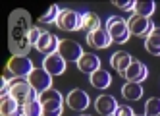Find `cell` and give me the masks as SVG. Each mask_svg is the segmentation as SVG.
<instances>
[{"instance_id":"obj_1","label":"cell","mask_w":160,"mask_h":116,"mask_svg":"<svg viewBox=\"0 0 160 116\" xmlns=\"http://www.w3.org/2000/svg\"><path fill=\"white\" fill-rule=\"evenodd\" d=\"M31 25H29V14L27 12H16L10 21V49H12L14 56L18 54H27L29 49V33H31Z\"/></svg>"},{"instance_id":"obj_2","label":"cell","mask_w":160,"mask_h":116,"mask_svg":"<svg viewBox=\"0 0 160 116\" xmlns=\"http://www.w3.org/2000/svg\"><path fill=\"white\" fill-rule=\"evenodd\" d=\"M8 95L14 97L19 104H25L27 101H35V99H39V93L29 85L27 77H14V79H10Z\"/></svg>"},{"instance_id":"obj_3","label":"cell","mask_w":160,"mask_h":116,"mask_svg":"<svg viewBox=\"0 0 160 116\" xmlns=\"http://www.w3.org/2000/svg\"><path fill=\"white\" fill-rule=\"evenodd\" d=\"M39 101L42 104V116H62L64 97L58 89H47L39 95Z\"/></svg>"},{"instance_id":"obj_4","label":"cell","mask_w":160,"mask_h":116,"mask_svg":"<svg viewBox=\"0 0 160 116\" xmlns=\"http://www.w3.org/2000/svg\"><path fill=\"white\" fill-rule=\"evenodd\" d=\"M56 25L62 31H79L83 29V14L75 10H62L56 19Z\"/></svg>"},{"instance_id":"obj_5","label":"cell","mask_w":160,"mask_h":116,"mask_svg":"<svg viewBox=\"0 0 160 116\" xmlns=\"http://www.w3.org/2000/svg\"><path fill=\"white\" fill-rule=\"evenodd\" d=\"M8 72L14 74L16 77H27L33 70H35V66H33L31 58L29 56H23V54H18V56H12L6 64Z\"/></svg>"},{"instance_id":"obj_6","label":"cell","mask_w":160,"mask_h":116,"mask_svg":"<svg viewBox=\"0 0 160 116\" xmlns=\"http://www.w3.org/2000/svg\"><path fill=\"white\" fill-rule=\"evenodd\" d=\"M106 31L110 33V39L114 43H120L123 45L125 41L129 39V29H128V21L122 19V18H110L106 21Z\"/></svg>"},{"instance_id":"obj_7","label":"cell","mask_w":160,"mask_h":116,"mask_svg":"<svg viewBox=\"0 0 160 116\" xmlns=\"http://www.w3.org/2000/svg\"><path fill=\"white\" fill-rule=\"evenodd\" d=\"M27 81H29V85L35 89L39 95L52 87V76H50L44 68H42V70L35 68V70H33V72L27 76Z\"/></svg>"},{"instance_id":"obj_8","label":"cell","mask_w":160,"mask_h":116,"mask_svg":"<svg viewBox=\"0 0 160 116\" xmlns=\"http://www.w3.org/2000/svg\"><path fill=\"white\" fill-rule=\"evenodd\" d=\"M58 54L64 58L66 62H79V58H81L85 52H83V49L79 46L75 41H60V46H58Z\"/></svg>"},{"instance_id":"obj_9","label":"cell","mask_w":160,"mask_h":116,"mask_svg":"<svg viewBox=\"0 0 160 116\" xmlns=\"http://www.w3.org/2000/svg\"><path fill=\"white\" fill-rule=\"evenodd\" d=\"M87 43L93 49H108L112 39H110V33L106 31V27H97L87 33Z\"/></svg>"},{"instance_id":"obj_10","label":"cell","mask_w":160,"mask_h":116,"mask_svg":"<svg viewBox=\"0 0 160 116\" xmlns=\"http://www.w3.org/2000/svg\"><path fill=\"white\" fill-rule=\"evenodd\" d=\"M147 76H148V70H147V66H145L143 62H139V60H133V62L129 64V68L122 74V77H125L129 83H141V81L147 79Z\"/></svg>"},{"instance_id":"obj_11","label":"cell","mask_w":160,"mask_h":116,"mask_svg":"<svg viewBox=\"0 0 160 116\" xmlns=\"http://www.w3.org/2000/svg\"><path fill=\"white\" fill-rule=\"evenodd\" d=\"M58 46H60V41H58V37L56 35H52V33H48V31H42V35H41V39L37 41V45H35V49L39 50V52H42V54H54V52H58Z\"/></svg>"},{"instance_id":"obj_12","label":"cell","mask_w":160,"mask_h":116,"mask_svg":"<svg viewBox=\"0 0 160 116\" xmlns=\"http://www.w3.org/2000/svg\"><path fill=\"white\" fill-rule=\"evenodd\" d=\"M128 29L129 35H137V37H143L152 31V23L148 21V18H141V16H133L128 21Z\"/></svg>"},{"instance_id":"obj_13","label":"cell","mask_w":160,"mask_h":116,"mask_svg":"<svg viewBox=\"0 0 160 116\" xmlns=\"http://www.w3.org/2000/svg\"><path fill=\"white\" fill-rule=\"evenodd\" d=\"M66 103L72 110H85L89 107V95L83 89H73V91L68 93Z\"/></svg>"},{"instance_id":"obj_14","label":"cell","mask_w":160,"mask_h":116,"mask_svg":"<svg viewBox=\"0 0 160 116\" xmlns=\"http://www.w3.org/2000/svg\"><path fill=\"white\" fill-rule=\"evenodd\" d=\"M42 68L47 70L50 76H60V74H64V70H66V60L58 52H54V54H48L47 58H44Z\"/></svg>"},{"instance_id":"obj_15","label":"cell","mask_w":160,"mask_h":116,"mask_svg":"<svg viewBox=\"0 0 160 116\" xmlns=\"http://www.w3.org/2000/svg\"><path fill=\"white\" fill-rule=\"evenodd\" d=\"M95 108L102 116H112L114 112H116V108H118V103H116V99H114L112 95H100L95 101Z\"/></svg>"},{"instance_id":"obj_16","label":"cell","mask_w":160,"mask_h":116,"mask_svg":"<svg viewBox=\"0 0 160 116\" xmlns=\"http://www.w3.org/2000/svg\"><path fill=\"white\" fill-rule=\"evenodd\" d=\"M0 114L2 116H21L23 114V107L10 95L2 97V103H0Z\"/></svg>"},{"instance_id":"obj_17","label":"cell","mask_w":160,"mask_h":116,"mask_svg":"<svg viewBox=\"0 0 160 116\" xmlns=\"http://www.w3.org/2000/svg\"><path fill=\"white\" fill-rule=\"evenodd\" d=\"M77 68L81 70L83 74H89V76H91L93 72L100 70V58H98L97 54H89V52H85L81 58H79Z\"/></svg>"},{"instance_id":"obj_18","label":"cell","mask_w":160,"mask_h":116,"mask_svg":"<svg viewBox=\"0 0 160 116\" xmlns=\"http://www.w3.org/2000/svg\"><path fill=\"white\" fill-rule=\"evenodd\" d=\"M131 62H133V58L129 56V52H122V50H120V52H114V54L110 56V64H112L114 70H118V72H120V76L129 68Z\"/></svg>"},{"instance_id":"obj_19","label":"cell","mask_w":160,"mask_h":116,"mask_svg":"<svg viewBox=\"0 0 160 116\" xmlns=\"http://www.w3.org/2000/svg\"><path fill=\"white\" fill-rule=\"evenodd\" d=\"M145 49L154 56H160V27H152V31L147 35Z\"/></svg>"},{"instance_id":"obj_20","label":"cell","mask_w":160,"mask_h":116,"mask_svg":"<svg viewBox=\"0 0 160 116\" xmlns=\"http://www.w3.org/2000/svg\"><path fill=\"white\" fill-rule=\"evenodd\" d=\"M89 77H91L93 87H97V89H106V87H110V81H112V77H110V74L106 72V70H97V72H93Z\"/></svg>"},{"instance_id":"obj_21","label":"cell","mask_w":160,"mask_h":116,"mask_svg":"<svg viewBox=\"0 0 160 116\" xmlns=\"http://www.w3.org/2000/svg\"><path fill=\"white\" fill-rule=\"evenodd\" d=\"M122 95L128 101H139L143 97V85L141 83H129L128 81V85H123V89H122Z\"/></svg>"},{"instance_id":"obj_22","label":"cell","mask_w":160,"mask_h":116,"mask_svg":"<svg viewBox=\"0 0 160 116\" xmlns=\"http://www.w3.org/2000/svg\"><path fill=\"white\" fill-rule=\"evenodd\" d=\"M156 4L152 2V0H137L135 2V16H141V18H148V16H152V12H154Z\"/></svg>"},{"instance_id":"obj_23","label":"cell","mask_w":160,"mask_h":116,"mask_svg":"<svg viewBox=\"0 0 160 116\" xmlns=\"http://www.w3.org/2000/svg\"><path fill=\"white\" fill-rule=\"evenodd\" d=\"M23 107V116H42V104L39 99L35 101H27L25 104H21Z\"/></svg>"},{"instance_id":"obj_24","label":"cell","mask_w":160,"mask_h":116,"mask_svg":"<svg viewBox=\"0 0 160 116\" xmlns=\"http://www.w3.org/2000/svg\"><path fill=\"white\" fill-rule=\"evenodd\" d=\"M98 23L100 21H98V16L95 14V12H85L83 14V29H87V33L97 29V27H100Z\"/></svg>"},{"instance_id":"obj_25","label":"cell","mask_w":160,"mask_h":116,"mask_svg":"<svg viewBox=\"0 0 160 116\" xmlns=\"http://www.w3.org/2000/svg\"><path fill=\"white\" fill-rule=\"evenodd\" d=\"M145 116H160V99L152 97L145 103Z\"/></svg>"},{"instance_id":"obj_26","label":"cell","mask_w":160,"mask_h":116,"mask_svg":"<svg viewBox=\"0 0 160 116\" xmlns=\"http://www.w3.org/2000/svg\"><path fill=\"white\" fill-rule=\"evenodd\" d=\"M58 16H60V8L56 6V4H52V6L39 18V21H41V23H50V21H56V19H58Z\"/></svg>"},{"instance_id":"obj_27","label":"cell","mask_w":160,"mask_h":116,"mask_svg":"<svg viewBox=\"0 0 160 116\" xmlns=\"http://www.w3.org/2000/svg\"><path fill=\"white\" fill-rule=\"evenodd\" d=\"M112 116H135V112L128 107V104H118L116 112H114Z\"/></svg>"},{"instance_id":"obj_28","label":"cell","mask_w":160,"mask_h":116,"mask_svg":"<svg viewBox=\"0 0 160 116\" xmlns=\"http://www.w3.org/2000/svg\"><path fill=\"white\" fill-rule=\"evenodd\" d=\"M114 6H118V8H122V10H133L135 8V2L133 0H114Z\"/></svg>"},{"instance_id":"obj_29","label":"cell","mask_w":160,"mask_h":116,"mask_svg":"<svg viewBox=\"0 0 160 116\" xmlns=\"http://www.w3.org/2000/svg\"><path fill=\"white\" fill-rule=\"evenodd\" d=\"M41 35H42V29H37V27H33L31 29V33H29V43L35 46L37 45V41L41 39Z\"/></svg>"},{"instance_id":"obj_30","label":"cell","mask_w":160,"mask_h":116,"mask_svg":"<svg viewBox=\"0 0 160 116\" xmlns=\"http://www.w3.org/2000/svg\"><path fill=\"white\" fill-rule=\"evenodd\" d=\"M135 116H137V114H135ZM143 116H145V114H143Z\"/></svg>"},{"instance_id":"obj_31","label":"cell","mask_w":160,"mask_h":116,"mask_svg":"<svg viewBox=\"0 0 160 116\" xmlns=\"http://www.w3.org/2000/svg\"><path fill=\"white\" fill-rule=\"evenodd\" d=\"M85 116H87V114H85Z\"/></svg>"}]
</instances>
